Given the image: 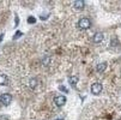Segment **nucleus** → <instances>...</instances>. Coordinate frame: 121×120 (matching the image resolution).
Listing matches in <instances>:
<instances>
[{
	"mask_svg": "<svg viewBox=\"0 0 121 120\" xmlns=\"http://www.w3.org/2000/svg\"><path fill=\"white\" fill-rule=\"evenodd\" d=\"M78 25H79L80 29L86 30V29H89V28L91 27V21L88 18V17H84V18H80V19H79Z\"/></svg>",
	"mask_w": 121,
	"mask_h": 120,
	"instance_id": "f257e3e1",
	"label": "nucleus"
},
{
	"mask_svg": "<svg viewBox=\"0 0 121 120\" xmlns=\"http://www.w3.org/2000/svg\"><path fill=\"white\" fill-rule=\"evenodd\" d=\"M0 102H1V105H4V106H9L12 102V95L7 94V93L0 95Z\"/></svg>",
	"mask_w": 121,
	"mask_h": 120,
	"instance_id": "f03ea898",
	"label": "nucleus"
},
{
	"mask_svg": "<svg viewBox=\"0 0 121 120\" xmlns=\"http://www.w3.org/2000/svg\"><path fill=\"white\" fill-rule=\"evenodd\" d=\"M54 103H55L58 107H62V106L66 103V97L62 96V95H58V96H55V98H54Z\"/></svg>",
	"mask_w": 121,
	"mask_h": 120,
	"instance_id": "7ed1b4c3",
	"label": "nucleus"
},
{
	"mask_svg": "<svg viewBox=\"0 0 121 120\" xmlns=\"http://www.w3.org/2000/svg\"><path fill=\"white\" fill-rule=\"evenodd\" d=\"M102 91V85L99 83H94L91 85V94L92 95H98Z\"/></svg>",
	"mask_w": 121,
	"mask_h": 120,
	"instance_id": "20e7f679",
	"label": "nucleus"
},
{
	"mask_svg": "<svg viewBox=\"0 0 121 120\" xmlns=\"http://www.w3.org/2000/svg\"><path fill=\"white\" fill-rule=\"evenodd\" d=\"M103 39H104V36H103V34H102V32H96L95 35H94V42H95V43H99V42H102Z\"/></svg>",
	"mask_w": 121,
	"mask_h": 120,
	"instance_id": "39448f33",
	"label": "nucleus"
},
{
	"mask_svg": "<svg viewBox=\"0 0 121 120\" xmlns=\"http://www.w3.org/2000/svg\"><path fill=\"white\" fill-rule=\"evenodd\" d=\"M9 83V77L4 73L0 75V85H7Z\"/></svg>",
	"mask_w": 121,
	"mask_h": 120,
	"instance_id": "423d86ee",
	"label": "nucleus"
},
{
	"mask_svg": "<svg viewBox=\"0 0 121 120\" xmlns=\"http://www.w3.org/2000/svg\"><path fill=\"white\" fill-rule=\"evenodd\" d=\"M73 4H74V9H77V10H82V9H84V6H85V3H84V1H82V0L74 1Z\"/></svg>",
	"mask_w": 121,
	"mask_h": 120,
	"instance_id": "0eeeda50",
	"label": "nucleus"
},
{
	"mask_svg": "<svg viewBox=\"0 0 121 120\" xmlns=\"http://www.w3.org/2000/svg\"><path fill=\"white\" fill-rule=\"evenodd\" d=\"M106 67H107V62H101L97 65V71L98 72H103L106 70Z\"/></svg>",
	"mask_w": 121,
	"mask_h": 120,
	"instance_id": "6e6552de",
	"label": "nucleus"
},
{
	"mask_svg": "<svg viewBox=\"0 0 121 120\" xmlns=\"http://www.w3.org/2000/svg\"><path fill=\"white\" fill-rule=\"evenodd\" d=\"M77 82H78V77L77 76H72V77H70V83H71V85L72 87H74V85L77 84Z\"/></svg>",
	"mask_w": 121,
	"mask_h": 120,
	"instance_id": "1a4fd4ad",
	"label": "nucleus"
},
{
	"mask_svg": "<svg viewBox=\"0 0 121 120\" xmlns=\"http://www.w3.org/2000/svg\"><path fill=\"white\" fill-rule=\"evenodd\" d=\"M28 22L32 24V23H35V22H36V19L34 18V17H29V18H28Z\"/></svg>",
	"mask_w": 121,
	"mask_h": 120,
	"instance_id": "9d476101",
	"label": "nucleus"
},
{
	"mask_svg": "<svg viewBox=\"0 0 121 120\" xmlns=\"http://www.w3.org/2000/svg\"><path fill=\"white\" fill-rule=\"evenodd\" d=\"M60 89H61L62 91H66V88H64V87H60Z\"/></svg>",
	"mask_w": 121,
	"mask_h": 120,
	"instance_id": "9b49d317",
	"label": "nucleus"
},
{
	"mask_svg": "<svg viewBox=\"0 0 121 120\" xmlns=\"http://www.w3.org/2000/svg\"><path fill=\"white\" fill-rule=\"evenodd\" d=\"M3 36H4V35H0V41H1V40H3Z\"/></svg>",
	"mask_w": 121,
	"mask_h": 120,
	"instance_id": "f8f14e48",
	"label": "nucleus"
},
{
	"mask_svg": "<svg viewBox=\"0 0 121 120\" xmlns=\"http://www.w3.org/2000/svg\"><path fill=\"white\" fill-rule=\"evenodd\" d=\"M59 120H62V119H59Z\"/></svg>",
	"mask_w": 121,
	"mask_h": 120,
	"instance_id": "ddd939ff",
	"label": "nucleus"
}]
</instances>
